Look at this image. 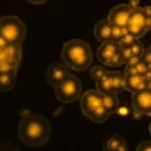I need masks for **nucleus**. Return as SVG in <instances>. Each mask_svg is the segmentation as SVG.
<instances>
[{"label":"nucleus","mask_w":151,"mask_h":151,"mask_svg":"<svg viewBox=\"0 0 151 151\" xmlns=\"http://www.w3.org/2000/svg\"><path fill=\"white\" fill-rule=\"evenodd\" d=\"M141 58L143 61L148 62V63H151V50L150 49H145L141 55Z\"/></svg>","instance_id":"obj_30"},{"label":"nucleus","mask_w":151,"mask_h":151,"mask_svg":"<svg viewBox=\"0 0 151 151\" xmlns=\"http://www.w3.org/2000/svg\"><path fill=\"white\" fill-rule=\"evenodd\" d=\"M127 30L136 39H140L149 31L147 16L142 8L138 7L136 9H132L127 24Z\"/></svg>","instance_id":"obj_6"},{"label":"nucleus","mask_w":151,"mask_h":151,"mask_svg":"<svg viewBox=\"0 0 151 151\" xmlns=\"http://www.w3.org/2000/svg\"><path fill=\"white\" fill-rule=\"evenodd\" d=\"M120 52H121V56H122L123 62L127 63V61L130 59V57L132 56V52H131L130 47H121Z\"/></svg>","instance_id":"obj_25"},{"label":"nucleus","mask_w":151,"mask_h":151,"mask_svg":"<svg viewBox=\"0 0 151 151\" xmlns=\"http://www.w3.org/2000/svg\"><path fill=\"white\" fill-rule=\"evenodd\" d=\"M16 75L0 73V91H10L14 88Z\"/></svg>","instance_id":"obj_18"},{"label":"nucleus","mask_w":151,"mask_h":151,"mask_svg":"<svg viewBox=\"0 0 151 151\" xmlns=\"http://www.w3.org/2000/svg\"><path fill=\"white\" fill-rule=\"evenodd\" d=\"M130 49H131L132 55H137V56H141L145 48L140 41H138V39H136L130 45Z\"/></svg>","instance_id":"obj_22"},{"label":"nucleus","mask_w":151,"mask_h":151,"mask_svg":"<svg viewBox=\"0 0 151 151\" xmlns=\"http://www.w3.org/2000/svg\"><path fill=\"white\" fill-rule=\"evenodd\" d=\"M108 72V70L102 66H93L91 67V69H90V77H91V79L94 81V82H97V81L99 80L100 78L104 76L106 73Z\"/></svg>","instance_id":"obj_19"},{"label":"nucleus","mask_w":151,"mask_h":151,"mask_svg":"<svg viewBox=\"0 0 151 151\" xmlns=\"http://www.w3.org/2000/svg\"><path fill=\"white\" fill-rule=\"evenodd\" d=\"M136 68H137V70H138V73H140V75H145L147 71H148V62L141 60V61L139 62L137 66H136Z\"/></svg>","instance_id":"obj_26"},{"label":"nucleus","mask_w":151,"mask_h":151,"mask_svg":"<svg viewBox=\"0 0 151 151\" xmlns=\"http://www.w3.org/2000/svg\"><path fill=\"white\" fill-rule=\"evenodd\" d=\"M96 86H97V90L104 94L110 93V92H114V91H113L112 78H111V75H110L109 71L96 82Z\"/></svg>","instance_id":"obj_16"},{"label":"nucleus","mask_w":151,"mask_h":151,"mask_svg":"<svg viewBox=\"0 0 151 151\" xmlns=\"http://www.w3.org/2000/svg\"><path fill=\"white\" fill-rule=\"evenodd\" d=\"M138 151H151V141L140 142L137 147Z\"/></svg>","instance_id":"obj_28"},{"label":"nucleus","mask_w":151,"mask_h":151,"mask_svg":"<svg viewBox=\"0 0 151 151\" xmlns=\"http://www.w3.org/2000/svg\"><path fill=\"white\" fill-rule=\"evenodd\" d=\"M102 98H104V107L107 109L109 114H113L117 112L119 107V99L118 93L116 92H110V93H102Z\"/></svg>","instance_id":"obj_15"},{"label":"nucleus","mask_w":151,"mask_h":151,"mask_svg":"<svg viewBox=\"0 0 151 151\" xmlns=\"http://www.w3.org/2000/svg\"><path fill=\"white\" fill-rule=\"evenodd\" d=\"M134 73H138V70L136 66H128L126 68V71H124V75H134Z\"/></svg>","instance_id":"obj_31"},{"label":"nucleus","mask_w":151,"mask_h":151,"mask_svg":"<svg viewBox=\"0 0 151 151\" xmlns=\"http://www.w3.org/2000/svg\"><path fill=\"white\" fill-rule=\"evenodd\" d=\"M18 66H16L14 63L9 61L1 62L0 63V73H12L16 75L18 71Z\"/></svg>","instance_id":"obj_20"},{"label":"nucleus","mask_w":151,"mask_h":151,"mask_svg":"<svg viewBox=\"0 0 151 151\" xmlns=\"http://www.w3.org/2000/svg\"><path fill=\"white\" fill-rule=\"evenodd\" d=\"M22 57V48L21 43H9L5 49L0 50V63L9 61L16 66H20Z\"/></svg>","instance_id":"obj_10"},{"label":"nucleus","mask_w":151,"mask_h":151,"mask_svg":"<svg viewBox=\"0 0 151 151\" xmlns=\"http://www.w3.org/2000/svg\"><path fill=\"white\" fill-rule=\"evenodd\" d=\"M121 49V46L118 41L114 40H110V41H106L102 42L101 46L98 48L97 50V58L102 65L104 66H109V62L112 59V57L117 53Z\"/></svg>","instance_id":"obj_9"},{"label":"nucleus","mask_w":151,"mask_h":151,"mask_svg":"<svg viewBox=\"0 0 151 151\" xmlns=\"http://www.w3.org/2000/svg\"><path fill=\"white\" fill-rule=\"evenodd\" d=\"M80 108L86 117L96 123L106 122L110 116L104 107L102 93L98 90H88L82 93Z\"/></svg>","instance_id":"obj_3"},{"label":"nucleus","mask_w":151,"mask_h":151,"mask_svg":"<svg viewBox=\"0 0 151 151\" xmlns=\"http://www.w3.org/2000/svg\"><path fill=\"white\" fill-rule=\"evenodd\" d=\"M122 63H124V62H123L122 56H121V52H120V50H119V51L112 57V59L110 60V62H109V66H110V67H119V66H121Z\"/></svg>","instance_id":"obj_24"},{"label":"nucleus","mask_w":151,"mask_h":151,"mask_svg":"<svg viewBox=\"0 0 151 151\" xmlns=\"http://www.w3.org/2000/svg\"><path fill=\"white\" fill-rule=\"evenodd\" d=\"M142 60L141 56H137V55H132L130 57V59L127 61V65L128 66H137L139 62Z\"/></svg>","instance_id":"obj_27"},{"label":"nucleus","mask_w":151,"mask_h":151,"mask_svg":"<svg viewBox=\"0 0 151 151\" xmlns=\"http://www.w3.org/2000/svg\"><path fill=\"white\" fill-rule=\"evenodd\" d=\"M8 45H9V42H8V41H7V40H6L5 38L2 37L1 35H0V50H1V49H5Z\"/></svg>","instance_id":"obj_34"},{"label":"nucleus","mask_w":151,"mask_h":151,"mask_svg":"<svg viewBox=\"0 0 151 151\" xmlns=\"http://www.w3.org/2000/svg\"><path fill=\"white\" fill-rule=\"evenodd\" d=\"M0 150H14L16 151L17 150V148L16 147H14L12 145H10V143H5L4 146H0Z\"/></svg>","instance_id":"obj_32"},{"label":"nucleus","mask_w":151,"mask_h":151,"mask_svg":"<svg viewBox=\"0 0 151 151\" xmlns=\"http://www.w3.org/2000/svg\"><path fill=\"white\" fill-rule=\"evenodd\" d=\"M131 7L127 4H120V5L113 7L108 14V20L113 24H118L121 27H127V24L131 14Z\"/></svg>","instance_id":"obj_8"},{"label":"nucleus","mask_w":151,"mask_h":151,"mask_svg":"<svg viewBox=\"0 0 151 151\" xmlns=\"http://www.w3.org/2000/svg\"><path fill=\"white\" fill-rule=\"evenodd\" d=\"M0 35L9 43H22L27 27L18 17L5 16L0 18Z\"/></svg>","instance_id":"obj_4"},{"label":"nucleus","mask_w":151,"mask_h":151,"mask_svg":"<svg viewBox=\"0 0 151 151\" xmlns=\"http://www.w3.org/2000/svg\"><path fill=\"white\" fill-rule=\"evenodd\" d=\"M134 40H136V38L133 37L132 35H130L129 32H127L120 40H119V43H120L121 47H130V45H131Z\"/></svg>","instance_id":"obj_23"},{"label":"nucleus","mask_w":151,"mask_h":151,"mask_svg":"<svg viewBox=\"0 0 151 151\" xmlns=\"http://www.w3.org/2000/svg\"><path fill=\"white\" fill-rule=\"evenodd\" d=\"M148 88H150L151 89V81H149V86H148Z\"/></svg>","instance_id":"obj_37"},{"label":"nucleus","mask_w":151,"mask_h":151,"mask_svg":"<svg viewBox=\"0 0 151 151\" xmlns=\"http://www.w3.org/2000/svg\"><path fill=\"white\" fill-rule=\"evenodd\" d=\"M149 132H150V136H151V122H150V124H149Z\"/></svg>","instance_id":"obj_36"},{"label":"nucleus","mask_w":151,"mask_h":151,"mask_svg":"<svg viewBox=\"0 0 151 151\" xmlns=\"http://www.w3.org/2000/svg\"><path fill=\"white\" fill-rule=\"evenodd\" d=\"M127 32H128L127 27H121V26L112 24V40L119 42V40Z\"/></svg>","instance_id":"obj_21"},{"label":"nucleus","mask_w":151,"mask_h":151,"mask_svg":"<svg viewBox=\"0 0 151 151\" xmlns=\"http://www.w3.org/2000/svg\"><path fill=\"white\" fill-rule=\"evenodd\" d=\"M69 73L68 71V67L62 65V63H52L48 67L46 70V80H47L48 85L56 87L60 81Z\"/></svg>","instance_id":"obj_11"},{"label":"nucleus","mask_w":151,"mask_h":151,"mask_svg":"<svg viewBox=\"0 0 151 151\" xmlns=\"http://www.w3.org/2000/svg\"><path fill=\"white\" fill-rule=\"evenodd\" d=\"M145 14L147 16V20H148V28H149V31L151 30V6H146L142 8Z\"/></svg>","instance_id":"obj_29"},{"label":"nucleus","mask_w":151,"mask_h":151,"mask_svg":"<svg viewBox=\"0 0 151 151\" xmlns=\"http://www.w3.org/2000/svg\"><path fill=\"white\" fill-rule=\"evenodd\" d=\"M149 49H150V50H151V45H150V47H149Z\"/></svg>","instance_id":"obj_38"},{"label":"nucleus","mask_w":151,"mask_h":151,"mask_svg":"<svg viewBox=\"0 0 151 151\" xmlns=\"http://www.w3.org/2000/svg\"><path fill=\"white\" fill-rule=\"evenodd\" d=\"M132 107L134 111L140 114H151V89L145 88L132 93Z\"/></svg>","instance_id":"obj_7"},{"label":"nucleus","mask_w":151,"mask_h":151,"mask_svg":"<svg viewBox=\"0 0 151 151\" xmlns=\"http://www.w3.org/2000/svg\"><path fill=\"white\" fill-rule=\"evenodd\" d=\"M28 4H30V5H33V6H39V5H42V4H45L47 0H26Z\"/></svg>","instance_id":"obj_33"},{"label":"nucleus","mask_w":151,"mask_h":151,"mask_svg":"<svg viewBox=\"0 0 151 151\" xmlns=\"http://www.w3.org/2000/svg\"><path fill=\"white\" fill-rule=\"evenodd\" d=\"M113 82V91L116 93H121L126 89L124 87V76L118 71H109Z\"/></svg>","instance_id":"obj_17"},{"label":"nucleus","mask_w":151,"mask_h":151,"mask_svg":"<svg viewBox=\"0 0 151 151\" xmlns=\"http://www.w3.org/2000/svg\"><path fill=\"white\" fill-rule=\"evenodd\" d=\"M149 81L146 79V77L140 73L134 75H124V87L130 93H134L140 90L148 88Z\"/></svg>","instance_id":"obj_12"},{"label":"nucleus","mask_w":151,"mask_h":151,"mask_svg":"<svg viewBox=\"0 0 151 151\" xmlns=\"http://www.w3.org/2000/svg\"><path fill=\"white\" fill-rule=\"evenodd\" d=\"M102 149L104 151H128L126 138L119 133H111L104 140Z\"/></svg>","instance_id":"obj_13"},{"label":"nucleus","mask_w":151,"mask_h":151,"mask_svg":"<svg viewBox=\"0 0 151 151\" xmlns=\"http://www.w3.org/2000/svg\"><path fill=\"white\" fill-rule=\"evenodd\" d=\"M143 76L146 77V79H147L148 81H151V69H149V70L147 71V72H146V73H145Z\"/></svg>","instance_id":"obj_35"},{"label":"nucleus","mask_w":151,"mask_h":151,"mask_svg":"<svg viewBox=\"0 0 151 151\" xmlns=\"http://www.w3.org/2000/svg\"><path fill=\"white\" fill-rule=\"evenodd\" d=\"M61 58L68 68L73 71H86L92 62V51L88 43L81 39L67 41L61 50Z\"/></svg>","instance_id":"obj_2"},{"label":"nucleus","mask_w":151,"mask_h":151,"mask_svg":"<svg viewBox=\"0 0 151 151\" xmlns=\"http://www.w3.org/2000/svg\"><path fill=\"white\" fill-rule=\"evenodd\" d=\"M51 133V126L47 119L27 110L21 112V120L18 126L20 140L30 148H39L47 143Z\"/></svg>","instance_id":"obj_1"},{"label":"nucleus","mask_w":151,"mask_h":151,"mask_svg":"<svg viewBox=\"0 0 151 151\" xmlns=\"http://www.w3.org/2000/svg\"><path fill=\"white\" fill-rule=\"evenodd\" d=\"M94 36L100 42L112 40V24L108 19L100 20L94 26Z\"/></svg>","instance_id":"obj_14"},{"label":"nucleus","mask_w":151,"mask_h":151,"mask_svg":"<svg viewBox=\"0 0 151 151\" xmlns=\"http://www.w3.org/2000/svg\"><path fill=\"white\" fill-rule=\"evenodd\" d=\"M82 85L76 76L68 73L58 85L55 87L57 99L63 104L75 102L81 97Z\"/></svg>","instance_id":"obj_5"}]
</instances>
